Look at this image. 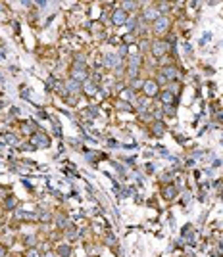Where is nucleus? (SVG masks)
Returning a JSON list of instances; mask_svg holds the SVG:
<instances>
[{"instance_id": "nucleus-12", "label": "nucleus", "mask_w": 223, "mask_h": 257, "mask_svg": "<svg viewBox=\"0 0 223 257\" xmlns=\"http://www.w3.org/2000/svg\"><path fill=\"white\" fill-rule=\"evenodd\" d=\"M162 98H164V102H165V104H169V102H171V100H173V96H171V92H165V94H164V96H162Z\"/></svg>"}, {"instance_id": "nucleus-8", "label": "nucleus", "mask_w": 223, "mask_h": 257, "mask_svg": "<svg viewBox=\"0 0 223 257\" xmlns=\"http://www.w3.org/2000/svg\"><path fill=\"white\" fill-rule=\"evenodd\" d=\"M162 73H164V77H165L167 81L177 77V69H175V67H164V71H162Z\"/></svg>"}, {"instance_id": "nucleus-2", "label": "nucleus", "mask_w": 223, "mask_h": 257, "mask_svg": "<svg viewBox=\"0 0 223 257\" xmlns=\"http://www.w3.org/2000/svg\"><path fill=\"white\" fill-rule=\"evenodd\" d=\"M169 27V19L167 17H158L156 21H154V31L156 33H165Z\"/></svg>"}, {"instance_id": "nucleus-7", "label": "nucleus", "mask_w": 223, "mask_h": 257, "mask_svg": "<svg viewBox=\"0 0 223 257\" xmlns=\"http://www.w3.org/2000/svg\"><path fill=\"white\" fill-rule=\"evenodd\" d=\"M119 62H121V60L117 58V56H112V54H108L106 60H104V63H106L108 67H117V65H119Z\"/></svg>"}, {"instance_id": "nucleus-11", "label": "nucleus", "mask_w": 223, "mask_h": 257, "mask_svg": "<svg viewBox=\"0 0 223 257\" xmlns=\"http://www.w3.org/2000/svg\"><path fill=\"white\" fill-rule=\"evenodd\" d=\"M85 90H87V94H92V92H94V84L87 83V84H85Z\"/></svg>"}, {"instance_id": "nucleus-16", "label": "nucleus", "mask_w": 223, "mask_h": 257, "mask_svg": "<svg viewBox=\"0 0 223 257\" xmlns=\"http://www.w3.org/2000/svg\"><path fill=\"white\" fill-rule=\"evenodd\" d=\"M165 81H167V79H165L164 75H158V83H165Z\"/></svg>"}, {"instance_id": "nucleus-15", "label": "nucleus", "mask_w": 223, "mask_h": 257, "mask_svg": "<svg viewBox=\"0 0 223 257\" xmlns=\"http://www.w3.org/2000/svg\"><path fill=\"white\" fill-rule=\"evenodd\" d=\"M27 257H39V251H33V250H31L29 253H27Z\"/></svg>"}, {"instance_id": "nucleus-1", "label": "nucleus", "mask_w": 223, "mask_h": 257, "mask_svg": "<svg viewBox=\"0 0 223 257\" xmlns=\"http://www.w3.org/2000/svg\"><path fill=\"white\" fill-rule=\"evenodd\" d=\"M165 50H167V42H165V40H154V44H152V54L154 56H164Z\"/></svg>"}, {"instance_id": "nucleus-10", "label": "nucleus", "mask_w": 223, "mask_h": 257, "mask_svg": "<svg viewBox=\"0 0 223 257\" xmlns=\"http://www.w3.org/2000/svg\"><path fill=\"white\" fill-rule=\"evenodd\" d=\"M164 194H165V198H173V196H175V188L167 186V188H164Z\"/></svg>"}, {"instance_id": "nucleus-6", "label": "nucleus", "mask_w": 223, "mask_h": 257, "mask_svg": "<svg viewBox=\"0 0 223 257\" xmlns=\"http://www.w3.org/2000/svg\"><path fill=\"white\" fill-rule=\"evenodd\" d=\"M73 79H75V81H85V79H87V71H85L83 67L79 69V65H75V69H73Z\"/></svg>"}, {"instance_id": "nucleus-13", "label": "nucleus", "mask_w": 223, "mask_h": 257, "mask_svg": "<svg viewBox=\"0 0 223 257\" xmlns=\"http://www.w3.org/2000/svg\"><path fill=\"white\" fill-rule=\"evenodd\" d=\"M154 130H156V133H158V134H160V133H162V130H164V125H162V123H160V125H156V127H154Z\"/></svg>"}, {"instance_id": "nucleus-9", "label": "nucleus", "mask_w": 223, "mask_h": 257, "mask_svg": "<svg viewBox=\"0 0 223 257\" xmlns=\"http://www.w3.org/2000/svg\"><path fill=\"white\" fill-rule=\"evenodd\" d=\"M144 17H146V19H154V21H156V19L160 17V12H158V10H154V8H152V10H146Z\"/></svg>"}, {"instance_id": "nucleus-4", "label": "nucleus", "mask_w": 223, "mask_h": 257, "mask_svg": "<svg viewBox=\"0 0 223 257\" xmlns=\"http://www.w3.org/2000/svg\"><path fill=\"white\" fill-rule=\"evenodd\" d=\"M143 87H144V94L146 96H156L158 94V83L156 81H146Z\"/></svg>"}, {"instance_id": "nucleus-5", "label": "nucleus", "mask_w": 223, "mask_h": 257, "mask_svg": "<svg viewBox=\"0 0 223 257\" xmlns=\"http://www.w3.org/2000/svg\"><path fill=\"white\" fill-rule=\"evenodd\" d=\"M33 144L35 146H39V148H46L50 142H48V138H46V134H42V133H37L33 136Z\"/></svg>"}, {"instance_id": "nucleus-14", "label": "nucleus", "mask_w": 223, "mask_h": 257, "mask_svg": "<svg viewBox=\"0 0 223 257\" xmlns=\"http://www.w3.org/2000/svg\"><path fill=\"white\" fill-rule=\"evenodd\" d=\"M14 203H15V199H14V198H10V199L6 202V205H8V207H14Z\"/></svg>"}, {"instance_id": "nucleus-17", "label": "nucleus", "mask_w": 223, "mask_h": 257, "mask_svg": "<svg viewBox=\"0 0 223 257\" xmlns=\"http://www.w3.org/2000/svg\"><path fill=\"white\" fill-rule=\"evenodd\" d=\"M135 6H137L135 2H125V8H135Z\"/></svg>"}, {"instance_id": "nucleus-3", "label": "nucleus", "mask_w": 223, "mask_h": 257, "mask_svg": "<svg viewBox=\"0 0 223 257\" xmlns=\"http://www.w3.org/2000/svg\"><path fill=\"white\" fill-rule=\"evenodd\" d=\"M112 21L116 23V25H123V23H127V12L125 10H116L112 15Z\"/></svg>"}, {"instance_id": "nucleus-18", "label": "nucleus", "mask_w": 223, "mask_h": 257, "mask_svg": "<svg viewBox=\"0 0 223 257\" xmlns=\"http://www.w3.org/2000/svg\"><path fill=\"white\" fill-rule=\"evenodd\" d=\"M2 255H4V248L0 246V257H2Z\"/></svg>"}]
</instances>
